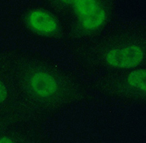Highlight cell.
Wrapping results in <instances>:
<instances>
[{"instance_id":"1","label":"cell","mask_w":146,"mask_h":143,"mask_svg":"<svg viewBox=\"0 0 146 143\" xmlns=\"http://www.w3.org/2000/svg\"><path fill=\"white\" fill-rule=\"evenodd\" d=\"M73 6L82 26L87 30H94L100 27L106 19L105 9L95 1H74Z\"/></svg>"},{"instance_id":"2","label":"cell","mask_w":146,"mask_h":143,"mask_svg":"<svg viewBox=\"0 0 146 143\" xmlns=\"http://www.w3.org/2000/svg\"><path fill=\"white\" fill-rule=\"evenodd\" d=\"M143 58L144 53L142 48L132 45L111 50L107 54L106 60L111 66L126 68L137 66Z\"/></svg>"},{"instance_id":"3","label":"cell","mask_w":146,"mask_h":143,"mask_svg":"<svg viewBox=\"0 0 146 143\" xmlns=\"http://www.w3.org/2000/svg\"><path fill=\"white\" fill-rule=\"evenodd\" d=\"M28 23L30 27L40 33L50 34L58 29V23L53 15L42 10H35L28 15Z\"/></svg>"},{"instance_id":"4","label":"cell","mask_w":146,"mask_h":143,"mask_svg":"<svg viewBox=\"0 0 146 143\" xmlns=\"http://www.w3.org/2000/svg\"><path fill=\"white\" fill-rule=\"evenodd\" d=\"M30 83L33 92L41 97L52 95L58 89L55 79L52 75L45 72H40L33 74Z\"/></svg>"},{"instance_id":"5","label":"cell","mask_w":146,"mask_h":143,"mask_svg":"<svg viewBox=\"0 0 146 143\" xmlns=\"http://www.w3.org/2000/svg\"><path fill=\"white\" fill-rule=\"evenodd\" d=\"M128 83L133 87L145 91L146 90V71L139 69L132 72L127 78Z\"/></svg>"},{"instance_id":"6","label":"cell","mask_w":146,"mask_h":143,"mask_svg":"<svg viewBox=\"0 0 146 143\" xmlns=\"http://www.w3.org/2000/svg\"><path fill=\"white\" fill-rule=\"evenodd\" d=\"M7 90L4 84L0 81V103L3 102L7 98Z\"/></svg>"},{"instance_id":"7","label":"cell","mask_w":146,"mask_h":143,"mask_svg":"<svg viewBox=\"0 0 146 143\" xmlns=\"http://www.w3.org/2000/svg\"><path fill=\"white\" fill-rule=\"evenodd\" d=\"M0 143H14L13 142L7 137H2L0 138Z\"/></svg>"}]
</instances>
